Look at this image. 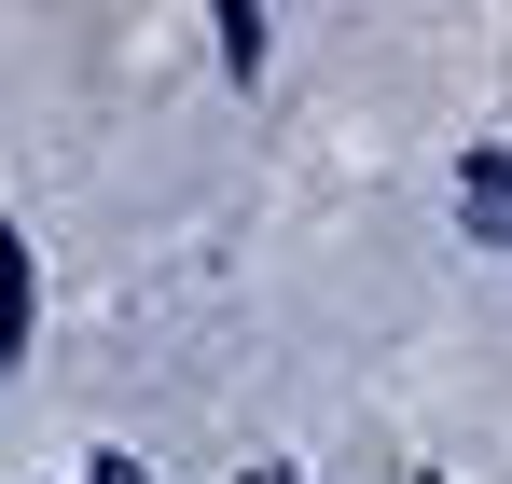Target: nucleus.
Listing matches in <instances>:
<instances>
[{
	"label": "nucleus",
	"instance_id": "nucleus-1",
	"mask_svg": "<svg viewBox=\"0 0 512 484\" xmlns=\"http://www.w3.org/2000/svg\"><path fill=\"white\" fill-rule=\"evenodd\" d=\"M457 208H471V236L512 249V153H471V166H457Z\"/></svg>",
	"mask_w": 512,
	"mask_h": 484
},
{
	"label": "nucleus",
	"instance_id": "nucleus-2",
	"mask_svg": "<svg viewBox=\"0 0 512 484\" xmlns=\"http://www.w3.org/2000/svg\"><path fill=\"white\" fill-rule=\"evenodd\" d=\"M0 346H28V263H14V236H0Z\"/></svg>",
	"mask_w": 512,
	"mask_h": 484
},
{
	"label": "nucleus",
	"instance_id": "nucleus-3",
	"mask_svg": "<svg viewBox=\"0 0 512 484\" xmlns=\"http://www.w3.org/2000/svg\"><path fill=\"white\" fill-rule=\"evenodd\" d=\"M111 484H139V471H111Z\"/></svg>",
	"mask_w": 512,
	"mask_h": 484
}]
</instances>
